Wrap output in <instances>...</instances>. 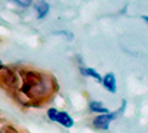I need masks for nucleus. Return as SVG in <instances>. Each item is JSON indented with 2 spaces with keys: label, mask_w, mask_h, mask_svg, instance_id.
<instances>
[{
  "label": "nucleus",
  "mask_w": 148,
  "mask_h": 133,
  "mask_svg": "<svg viewBox=\"0 0 148 133\" xmlns=\"http://www.w3.org/2000/svg\"><path fill=\"white\" fill-rule=\"evenodd\" d=\"M53 87L55 81L47 77V75L39 72H25V75H23L20 92L29 99H39V97H47Z\"/></svg>",
  "instance_id": "1"
},
{
  "label": "nucleus",
  "mask_w": 148,
  "mask_h": 133,
  "mask_svg": "<svg viewBox=\"0 0 148 133\" xmlns=\"http://www.w3.org/2000/svg\"><path fill=\"white\" fill-rule=\"evenodd\" d=\"M125 104H127L125 100H123V101H121V108L120 109L115 110V112L104 113V115H97L96 117H93V120H92L93 128L101 129V130H108L110 129V124L112 123L114 120H116L117 117L124 112V109H125Z\"/></svg>",
  "instance_id": "2"
},
{
  "label": "nucleus",
  "mask_w": 148,
  "mask_h": 133,
  "mask_svg": "<svg viewBox=\"0 0 148 133\" xmlns=\"http://www.w3.org/2000/svg\"><path fill=\"white\" fill-rule=\"evenodd\" d=\"M101 84L106 88V91H108L110 93H116L117 85H116V77L112 72H108L101 77Z\"/></svg>",
  "instance_id": "3"
},
{
  "label": "nucleus",
  "mask_w": 148,
  "mask_h": 133,
  "mask_svg": "<svg viewBox=\"0 0 148 133\" xmlns=\"http://www.w3.org/2000/svg\"><path fill=\"white\" fill-rule=\"evenodd\" d=\"M55 123H59L64 128H72L75 125V121L71 117V115L68 112H64V110H59L58 112V115L55 117Z\"/></svg>",
  "instance_id": "4"
},
{
  "label": "nucleus",
  "mask_w": 148,
  "mask_h": 133,
  "mask_svg": "<svg viewBox=\"0 0 148 133\" xmlns=\"http://www.w3.org/2000/svg\"><path fill=\"white\" fill-rule=\"evenodd\" d=\"M35 10H36L38 19H44L49 14V4L45 0H38L35 3Z\"/></svg>",
  "instance_id": "5"
},
{
  "label": "nucleus",
  "mask_w": 148,
  "mask_h": 133,
  "mask_svg": "<svg viewBox=\"0 0 148 133\" xmlns=\"http://www.w3.org/2000/svg\"><path fill=\"white\" fill-rule=\"evenodd\" d=\"M88 109H90L92 113H96V115H104V113L110 112V109L104 105L103 102L95 101V100L90 101V104H88Z\"/></svg>",
  "instance_id": "6"
},
{
  "label": "nucleus",
  "mask_w": 148,
  "mask_h": 133,
  "mask_svg": "<svg viewBox=\"0 0 148 133\" xmlns=\"http://www.w3.org/2000/svg\"><path fill=\"white\" fill-rule=\"evenodd\" d=\"M79 71H80V73H82L84 77H91V78H93L95 81L101 83V75H100L96 69L88 68V67H80Z\"/></svg>",
  "instance_id": "7"
},
{
  "label": "nucleus",
  "mask_w": 148,
  "mask_h": 133,
  "mask_svg": "<svg viewBox=\"0 0 148 133\" xmlns=\"http://www.w3.org/2000/svg\"><path fill=\"white\" fill-rule=\"evenodd\" d=\"M58 112L59 110L56 109L55 106H51V108L47 109V117H48L51 121H55V117H56V115H58Z\"/></svg>",
  "instance_id": "8"
},
{
  "label": "nucleus",
  "mask_w": 148,
  "mask_h": 133,
  "mask_svg": "<svg viewBox=\"0 0 148 133\" xmlns=\"http://www.w3.org/2000/svg\"><path fill=\"white\" fill-rule=\"evenodd\" d=\"M11 1H14V3L17 4L19 7H24V8L29 7L32 4V0H11Z\"/></svg>",
  "instance_id": "9"
},
{
  "label": "nucleus",
  "mask_w": 148,
  "mask_h": 133,
  "mask_svg": "<svg viewBox=\"0 0 148 133\" xmlns=\"http://www.w3.org/2000/svg\"><path fill=\"white\" fill-rule=\"evenodd\" d=\"M56 35H64V36H68L69 39H72V35L68 33L67 31H59V32H56Z\"/></svg>",
  "instance_id": "10"
},
{
  "label": "nucleus",
  "mask_w": 148,
  "mask_h": 133,
  "mask_svg": "<svg viewBox=\"0 0 148 133\" xmlns=\"http://www.w3.org/2000/svg\"><path fill=\"white\" fill-rule=\"evenodd\" d=\"M141 20H144L145 23L148 24V16H145V15H143V16H141Z\"/></svg>",
  "instance_id": "11"
},
{
  "label": "nucleus",
  "mask_w": 148,
  "mask_h": 133,
  "mask_svg": "<svg viewBox=\"0 0 148 133\" xmlns=\"http://www.w3.org/2000/svg\"><path fill=\"white\" fill-rule=\"evenodd\" d=\"M0 65H1V61H0Z\"/></svg>",
  "instance_id": "12"
}]
</instances>
